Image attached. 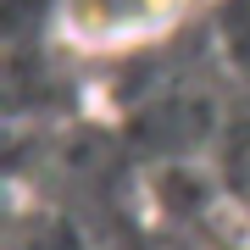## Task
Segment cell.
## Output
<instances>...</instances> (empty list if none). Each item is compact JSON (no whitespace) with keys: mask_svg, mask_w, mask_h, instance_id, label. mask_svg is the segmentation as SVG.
Segmentation results:
<instances>
[]
</instances>
